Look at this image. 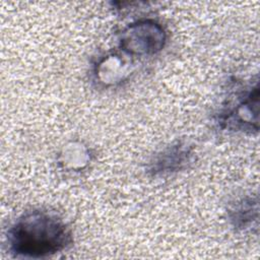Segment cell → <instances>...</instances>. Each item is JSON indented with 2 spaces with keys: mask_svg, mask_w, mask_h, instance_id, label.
I'll return each mask as SVG.
<instances>
[{
  "mask_svg": "<svg viewBox=\"0 0 260 260\" xmlns=\"http://www.w3.org/2000/svg\"><path fill=\"white\" fill-rule=\"evenodd\" d=\"M72 232L57 213L32 209L21 214L7 232L9 252L15 257L45 258L72 244Z\"/></svg>",
  "mask_w": 260,
  "mask_h": 260,
  "instance_id": "cell-1",
  "label": "cell"
},
{
  "mask_svg": "<svg viewBox=\"0 0 260 260\" xmlns=\"http://www.w3.org/2000/svg\"><path fill=\"white\" fill-rule=\"evenodd\" d=\"M168 35L160 22L143 18L126 25L118 36L119 50L130 57H149L166 46Z\"/></svg>",
  "mask_w": 260,
  "mask_h": 260,
  "instance_id": "cell-2",
  "label": "cell"
},
{
  "mask_svg": "<svg viewBox=\"0 0 260 260\" xmlns=\"http://www.w3.org/2000/svg\"><path fill=\"white\" fill-rule=\"evenodd\" d=\"M219 127L226 131L257 134L259 131V84L240 93L236 102L224 108L217 117Z\"/></svg>",
  "mask_w": 260,
  "mask_h": 260,
  "instance_id": "cell-3",
  "label": "cell"
},
{
  "mask_svg": "<svg viewBox=\"0 0 260 260\" xmlns=\"http://www.w3.org/2000/svg\"><path fill=\"white\" fill-rule=\"evenodd\" d=\"M193 147L183 141L172 143L149 159L146 171L151 177H165L188 169L194 161Z\"/></svg>",
  "mask_w": 260,
  "mask_h": 260,
  "instance_id": "cell-4",
  "label": "cell"
},
{
  "mask_svg": "<svg viewBox=\"0 0 260 260\" xmlns=\"http://www.w3.org/2000/svg\"><path fill=\"white\" fill-rule=\"evenodd\" d=\"M133 70L132 57L122 51L108 52L94 63L92 74L95 81L106 87L125 81Z\"/></svg>",
  "mask_w": 260,
  "mask_h": 260,
  "instance_id": "cell-5",
  "label": "cell"
},
{
  "mask_svg": "<svg viewBox=\"0 0 260 260\" xmlns=\"http://www.w3.org/2000/svg\"><path fill=\"white\" fill-rule=\"evenodd\" d=\"M228 218L231 225L238 232H252L258 230L259 203L255 195H245L231 203L228 208Z\"/></svg>",
  "mask_w": 260,
  "mask_h": 260,
  "instance_id": "cell-6",
  "label": "cell"
},
{
  "mask_svg": "<svg viewBox=\"0 0 260 260\" xmlns=\"http://www.w3.org/2000/svg\"><path fill=\"white\" fill-rule=\"evenodd\" d=\"M91 161L89 147L79 140H72L62 146L57 155L59 168L66 172H80Z\"/></svg>",
  "mask_w": 260,
  "mask_h": 260,
  "instance_id": "cell-7",
  "label": "cell"
}]
</instances>
